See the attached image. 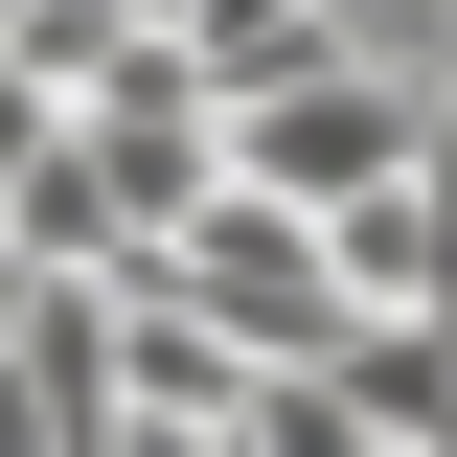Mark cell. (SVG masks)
Instances as JSON below:
<instances>
[{
	"label": "cell",
	"instance_id": "cell-2",
	"mask_svg": "<svg viewBox=\"0 0 457 457\" xmlns=\"http://www.w3.org/2000/svg\"><path fill=\"white\" fill-rule=\"evenodd\" d=\"M161 297H183L206 343H252V366H320V343H343L320 228H297V206H252V183H206V206L161 228Z\"/></svg>",
	"mask_w": 457,
	"mask_h": 457
},
{
	"label": "cell",
	"instance_id": "cell-3",
	"mask_svg": "<svg viewBox=\"0 0 457 457\" xmlns=\"http://www.w3.org/2000/svg\"><path fill=\"white\" fill-rule=\"evenodd\" d=\"M0 457H114V297L23 275V320H0Z\"/></svg>",
	"mask_w": 457,
	"mask_h": 457
},
{
	"label": "cell",
	"instance_id": "cell-4",
	"mask_svg": "<svg viewBox=\"0 0 457 457\" xmlns=\"http://www.w3.org/2000/svg\"><path fill=\"white\" fill-rule=\"evenodd\" d=\"M343 69H389V92H457V0H320Z\"/></svg>",
	"mask_w": 457,
	"mask_h": 457
},
{
	"label": "cell",
	"instance_id": "cell-5",
	"mask_svg": "<svg viewBox=\"0 0 457 457\" xmlns=\"http://www.w3.org/2000/svg\"><path fill=\"white\" fill-rule=\"evenodd\" d=\"M46 137H69V92H46V69H23V46H0V183L46 161Z\"/></svg>",
	"mask_w": 457,
	"mask_h": 457
},
{
	"label": "cell",
	"instance_id": "cell-1",
	"mask_svg": "<svg viewBox=\"0 0 457 457\" xmlns=\"http://www.w3.org/2000/svg\"><path fill=\"white\" fill-rule=\"evenodd\" d=\"M411 161H435V92H389V69H343V46H297V69H252V92H228V183H252V206H297V228L389 206Z\"/></svg>",
	"mask_w": 457,
	"mask_h": 457
}]
</instances>
